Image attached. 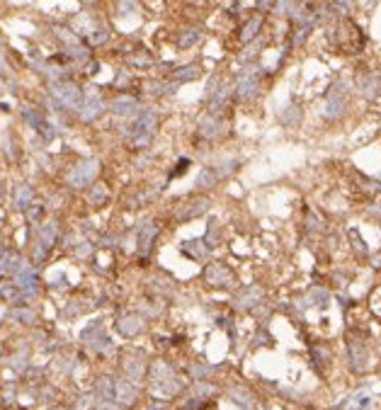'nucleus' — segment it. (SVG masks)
Here are the masks:
<instances>
[{
    "instance_id": "412c9836",
    "label": "nucleus",
    "mask_w": 381,
    "mask_h": 410,
    "mask_svg": "<svg viewBox=\"0 0 381 410\" xmlns=\"http://www.w3.org/2000/svg\"><path fill=\"white\" fill-rule=\"evenodd\" d=\"M85 202L90 209H105V206H109L112 202V190L105 185V182H92L87 190H85Z\"/></svg>"
},
{
    "instance_id": "9d476101",
    "label": "nucleus",
    "mask_w": 381,
    "mask_h": 410,
    "mask_svg": "<svg viewBox=\"0 0 381 410\" xmlns=\"http://www.w3.org/2000/svg\"><path fill=\"white\" fill-rule=\"evenodd\" d=\"M226 131H228V124H226L221 112H207V114L199 119V124H197V136H199L202 141H207V143L221 141V138L226 136Z\"/></svg>"
},
{
    "instance_id": "a19ab883",
    "label": "nucleus",
    "mask_w": 381,
    "mask_h": 410,
    "mask_svg": "<svg viewBox=\"0 0 381 410\" xmlns=\"http://www.w3.org/2000/svg\"><path fill=\"white\" fill-rule=\"evenodd\" d=\"M134 12H138V2H136V0H122V2H119V15L129 17V15H134Z\"/></svg>"
},
{
    "instance_id": "473e14b6",
    "label": "nucleus",
    "mask_w": 381,
    "mask_h": 410,
    "mask_svg": "<svg viewBox=\"0 0 381 410\" xmlns=\"http://www.w3.org/2000/svg\"><path fill=\"white\" fill-rule=\"evenodd\" d=\"M202 29L199 27H187V29H182L180 34H177V39H175V44H177V49H192V46H197L199 41H202Z\"/></svg>"
},
{
    "instance_id": "f03ea898",
    "label": "nucleus",
    "mask_w": 381,
    "mask_h": 410,
    "mask_svg": "<svg viewBox=\"0 0 381 410\" xmlns=\"http://www.w3.org/2000/svg\"><path fill=\"white\" fill-rule=\"evenodd\" d=\"M158 129H161V117L153 107H141V112L134 117V124L127 126L124 131V138L129 141L131 151H148L151 143L156 141L158 136Z\"/></svg>"
},
{
    "instance_id": "423d86ee",
    "label": "nucleus",
    "mask_w": 381,
    "mask_h": 410,
    "mask_svg": "<svg viewBox=\"0 0 381 410\" xmlns=\"http://www.w3.org/2000/svg\"><path fill=\"white\" fill-rule=\"evenodd\" d=\"M202 282L209 289L231 291V289L238 287V274H236V270L228 262H223V260H209L202 267Z\"/></svg>"
},
{
    "instance_id": "6ab92c4d",
    "label": "nucleus",
    "mask_w": 381,
    "mask_h": 410,
    "mask_svg": "<svg viewBox=\"0 0 381 410\" xmlns=\"http://www.w3.org/2000/svg\"><path fill=\"white\" fill-rule=\"evenodd\" d=\"M10 199H12V209H15V211L25 214L29 206L37 202V192H34V187H32L29 182H17V185L12 187Z\"/></svg>"
},
{
    "instance_id": "f704fd0d",
    "label": "nucleus",
    "mask_w": 381,
    "mask_h": 410,
    "mask_svg": "<svg viewBox=\"0 0 381 410\" xmlns=\"http://www.w3.org/2000/svg\"><path fill=\"white\" fill-rule=\"evenodd\" d=\"M306 296H308L311 306H318V308H326L330 303V291H326L323 287H311L306 291Z\"/></svg>"
},
{
    "instance_id": "2f4dec72",
    "label": "nucleus",
    "mask_w": 381,
    "mask_h": 410,
    "mask_svg": "<svg viewBox=\"0 0 381 410\" xmlns=\"http://www.w3.org/2000/svg\"><path fill=\"white\" fill-rule=\"evenodd\" d=\"M347 241H350L352 252H354L359 260H369V257H372V250L364 243V238H362V233H359L357 228H347Z\"/></svg>"
},
{
    "instance_id": "a878e982",
    "label": "nucleus",
    "mask_w": 381,
    "mask_h": 410,
    "mask_svg": "<svg viewBox=\"0 0 381 410\" xmlns=\"http://www.w3.org/2000/svg\"><path fill=\"white\" fill-rule=\"evenodd\" d=\"M202 78V63H185V66H177V68H172V73H170V81L175 82V85H182V82H194Z\"/></svg>"
},
{
    "instance_id": "cd10ccee",
    "label": "nucleus",
    "mask_w": 381,
    "mask_h": 410,
    "mask_svg": "<svg viewBox=\"0 0 381 410\" xmlns=\"http://www.w3.org/2000/svg\"><path fill=\"white\" fill-rule=\"evenodd\" d=\"M330 362H333V350L328 347V345H311V367L318 371V374H323L326 367H330Z\"/></svg>"
},
{
    "instance_id": "9b49d317",
    "label": "nucleus",
    "mask_w": 381,
    "mask_h": 410,
    "mask_svg": "<svg viewBox=\"0 0 381 410\" xmlns=\"http://www.w3.org/2000/svg\"><path fill=\"white\" fill-rule=\"evenodd\" d=\"M51 95L63 109H81L83 105V90L73 81H56L51 85Z\"/></svg>"
},
{
    "instance_id": "6e6552de",
    "label": "nucleus",
    "mask_w": 381,
    "mask_h": 410,
    "mask_svg": "<svg viewBox=\"0 0 381 410\" xmlns=\"http://www.w3.org/2000/svg\"><path fill=\"white\" fill-rule=\"evenodd\" d=\"M260 76H262L260 66L245 63V68L236 73L233 100H238V102H253V100H257V95H260Z\"/></svg>"
},
{
    "instance_id": "4be33fe9",
    "label": "nucleus",
    "mask_w": 381,
    "mask_h": 410,
    "mask_svg": "<svg viewBox=\"0 0 381 410\" xmlns=\"http://www.w3.org/2000/svg\"><path fill=\"white\" fill-rule=\"evenodd\" d=\"M25 262H27V260L22 257V252L7 247V250L0 255V279H5V277H15V274L25 267Z\"/></svg>"
},
{
    "instance_id": "4468645a",
    "label": "nucleus",
    "mask_w": 381,
    "mask_h": 410,
    "mask_svg": "<svg viewBox=\"0 0 381 410\" xmlns=\"http://www.w3.org/2000/svg\"><path fill=\"white\" fill-rule=\"evenodd\" d=\"M262 296H265V291L257 287V284H245V287H241L236 291V296H233V308L236 311H255V308H260L262 306Z\"/></svg>"
},
{
    "instance_id": "dca6fc26",
    "label": "nucleus",
    "mask_w": 381,
    "mask_h": 410,
    "mask_svg": "<svg viewBox=\"0 0 381 410\" xmlns=\"http://www.w3.org/2000/svg\"><path fill=\"white\" fill-rule=\"evenodd\" d=\"M138 398H141V388L136 383H131L124 376L114 379V403H119L122 408H134Z\"/></svg>"
},
{
    "instance_id": "603ef678",
    "label": "nucleus",
    "mask_w": 381,
    "mask_h": 410,
    "mask_svg": "<svg viewBox=\"0 0 381 410\" xmlns=\"http://www.w3.org/2000/svg\"><path fill=\"white\" fill-rule=\"evenodd\" d=\"M83 2H87V5H90V2H95V0H83Z\"/></svg>"
},
{
    "instance_id": "8fccbe9b",
    "label": "nucleus",
    "mask_w": 381,
    "mask_h": 410,
    "mask_svg": "<svg viewBox=\"0 0 381 410\" xmlns=\"http://www.w3.org/2000/svg\"><path fill=\"white\" fill-rule=\"evenodd\" d=\"M61 287H66V277H63V274H58L56 282H54V289H61Z\"/></svg>"
},
{
    "instance_id": "f8f14e48",
    "label": "nucleus",
    "mask_w": 381,
    "mask_h": 410,
    "mask_svg": "<svg viewBox=\"0 0 381 410\" xmlns=\"http://www.w3.org/2000/svg\"><path fill=\"white\" fill-rule=\"evenodd\" d=\"M146 328H148V316L141 311H122L114 321V330L122 337H138Z\"/></svg>"
},
{
    "instance_id": "aec40b11",
    "label": "nucleus",
    "mask_w": 381,
    "mask_h": 410,
    "mask_svg": "<svg viewBox=\"0 0 381 410\" xmlns=\"http://www.w3.org/2000/svg\"><path fill=\"white\" fill-rule=\"evenodd\" d=\"M226 393H228V401H231L233 406H238L241 410H257V396H255L248 386L233 383V386H228Z\"/></svg>"
},
{
    "instance_id": "1a4fd4ad",
    "label": "nucleus",
    "mask_w": 381,
    "mask_h": 410,
    "mask_svg": "<svg viewBox=\"0 0 381 410\" xmlns=\"http://www.w3.org/2000/svg\"><path fill=\"white\" fill-rule=\"evenodd\" d=\"M347 359H350V369L354 374H364L369 369V345L357 332L347 335Z\"/></svg>"
},
{
    "instance_id": "c756f323",
    "label": "nucleus",
    "mask_w": 381,
    "mask_h": 410,
    "mask_svg": "<svg viewBox=\"0 0 381 410\" xmlns=\"http://www.w3.org/2000/svg\"><path fill=\"white\" fill-rule=\"evenodd\" d=\"M241 165H243V163H241L238 158H233V156H226V158H218V161H216L212 167H214V172L218 175V180H221V182H226L228 177H233V175L241 170Z\"/></svg>"
},
{
    "instance_id": "c9c22d12",
    "label": "nucleus",
    "mask_w": 381,
    "mask_h": 410,
    "mask_svg": "<svg viewBox=\"0 0 381 410\" xmlns=\"http://www.w3.org/2000/svg\"><path fill=\"white\" fill-rule=\"evenodd\" d=\"M25 219H27V226H39L44 219H46V204L34 202V204L25 211Z\"/></svg>"
},
{
    "instance_id": "ddd939ff",
    "label": "nucleus",
    "mask_w": 381,
    "mask_h": 410,
    "mask_svg": "<svg viewBox=\"0 0 381 410\" xmlns=\"http://www.w3.org/2000/svg\"><path fill=\"white\" fill-rule=\"evenodd\" d=\"M146 374H148V362L141 352H129L122 359V376L129 379L131 383L141 386V381H146Z\"/></svg>"
},
{
    "instance_id": "2eb2a0df",
    "label": "nucleus",
    "mask_w": 381,
    "mask_h": 410,
    "mask_svg": "<svg viewBox=\"0 0 381 410\" xmlns=\"http://www.w3.org/2000/svg\"><path fill=\"white\" fill-rule=\"evenodd\" d=\"M107 109L117 117V119H134L138 112H141V102L134 97V95H117L114 100L107 102Z\"/></svg>"
},
{
    "instance_id": "58836bf2",
    "label": "nucleus",
    "mask_w": 381,
    "mask_h": 410,
    "mask_svg": "<svg viewBox=\"0 0 381 410\" xmlns=\"http://www.w3.org/2000/svg\"><path fill=\"white\" fill-rule=\"evenodd\" d=\"M282 124L284 126H299L301 124V109H299L297 105H292V107H287V112H282Z\"/></svg>"
},
{
    "instance_id": "a211bd4d",
    "label": "nucleus",
    "mask_w": 381,
    "mask_h": 410,
    "mask_svg": "<svg viewBox=\"0 0 381 410\" xmlns=\"http://www.w3.org/2000/svg\"><path fill=\"white\" fill-rule=\"evenodd\" d=\"M357 92L362 100L374 102L381 95V71H364L357 78Z\"/></svg>"
},
{
    "instance_id": "f3484780",
    "label": "nucleus",
    "mask_w": 381,
    "mask_h": 410,
    "mask_svg": "<svg viewBox=\"0 0 381 410\" xmlns=\"http://www.w3.org/2000/svg\"><path fill=\"white\" fill-rule=\"evenodd\" d=\"M180 255L182 257H187L190 262H209V257H212L214 250H209V246L204 243V238H187V241H182L180 246Z\"/></svg>"
},
{
    "instance_id": "393cba45",
    "label": "nucleus",
    "mask_w": 381,
    "mask_h": 410,
    "mask_svg": "<svg viewBox=\"0 0 381 410\" xmlns=\"http://www.w3.org/2000/svg\"><path fill=\"white\" fill-rule=\"evenodd\" d=\"M262 25H265V15H253V17H248L245 22H243V27L238 29V41L241 44H250L260 37V32H262Z\"/></svg>"
},
{
    "instance_id": "bb28decb",
    "label": "nucleus",
    "mask_w": 381,
    "mask_h": 410,
    "mask_svg": "<svg viewBox=\"0 0 381 410\" xmlns=\"http://www.w3.org/2000/svg\"><path fill=\"white\" fill-rule=\"evenodd\" d=\"M303 228H306V233H311V236H321V233L328 231V221H326L316 209L306 206V209H303Z\"/></svg>"
},
{
    "instance_id": "5701e85b",
    "label": "nucleus",
    "mask_w": 381,
    "mask_h": 410,
    "mask_svg": "<svg viewBox=\"0 0 381 410\" xmlns=\"http://www.w3.org/2000/svg\"><path fill=\"white\" fill-rule=\"evenodd\" d=\"M105 109H107V102L102 100V95H97V92L83 95V105H81V119L83 122H95Z\"/></svg>"
},
{
    "instance_id": "ea45409f",
    "label": "nucleus",
    "mask_w": 381,
    "mask_h": 410,
    "mask_svg": "<svg viewBox=\"0 0 381 410\" xmlns=\"http://www.w3.org/2000/svg\"><path fill=\"white\" fill-rule=\"evenodd\" d=\"M330 10H333L335 15H340V17H347V15L352 12V0H333Z\"/></svg>"
},
{
    "instance_id": "39448f33",
    "label": "nucleus",
    "mask_w": 381,
    "mask_h": 410,
    "mask_svg": "<svg viewBox=\"0 0 381 410\" xmlns=\"http://www.w3.org/2000/svg\"><path fill=\"white\" fill-rule=\"evenodd\" d=\"M100 172H102V163L97 158H83V161H78L76 165L68 167L66 187L73 190V192H85L92 182H97Z\"/></svg>"
},
{
    "instance_id": "09e8293b",
    "label": "nucleus",
    "mask_w": 381,
    "mask_h": 410,
    "mask_svg": "<svg viewBox=\"0 0 381 410\" xmlns=\"http://www.w3.org/2000/svg\"><path fill=\"white\" fill-rule=\"evenodd\" d=\"M369 403H372V398H369V396H362V398H359V403H357V410H364Z\"/></svg>"
},
{
    "instance_id": "3c124183",
    "label": "nucleus",
    "mask_w": 381,
    "mask_h": 410,
    "mask_svg": "<svg viewBox=\"0 0 381 410\" xmlns=\"http://www.w3.org/2000/svg\"><path fill=\"white\" fill-rule=\"evenodd\" d=\"M5 250H7V246H5V241H2V236H0V255H2Z\"/></svg>"
},
{
    "instance_id": "20e7f679",
    "label": "nucleus",
    "mask_w": 381,
    "mask_h": 410,
    "mask_svg": "<svg viewBox=\"0 0 381 410\" xmlns=\"http://www.w3.org/2000/svg\"><path fill=\"white\" fill-rule=\"evenodd\" d=\"M352 81L350 78H338L328 87L326 92V107H323V117L328 122H338L347 114L350 109V95H352Z\"/></svg>"
},
{
    "instance_id": "de8ad7c7",
    "label": "nucleus",
    "mask_w": 381,
    "mask_h": 410,
    "mask_svg": "<svg viewBox=\"0 0 381 410\" xmlns=\"http://www.w3.org/2000/svg\"><path fill=\"white\" fill-rule=\"evenodd\" d=\"M5 199H7V187H5V182L0 180V206L5 204Z\"/></svg>"
},
{
    "instance_id": "c85d7f7f",
    "label": "nucleus",
    "mask_w": 381,
    "mask_h": 410,
    "mask_svg": "<svg viewBox=\"0 0 381 410\" xmlns=\"http://www.w3.org/2000/svg\"><path fill=\"white\" fill-rule=\"evenodd\" d=\"M221 185V180H218V175L214 172L212 165H204V167H199V172H197V177H194V187H197V192H212Z\"/></svg>"
},
{
    "instance_id": "49530a36",
    "label": "nucleus",
    "mask_w": 381,
    "mask_h": 410,
    "mask_svg": "<svg viewBox=\"0 0 381 410\" xmlns=\"http://www.w3.org/2000/svg\"><path fill=\"white\" fill-rule=\"evenodd\" d=\"M97 410H124L119 403L114 401H97Z\"/></svg>"
},
{
    "instance_id": "b1692460",
    "label": "nucleus",
    "mask_w": 381,
    "mask_h": 410,
    "mask_svg": "<svg viewBox=\"0 0 381 410\" xmlns=\"http://www.w3.org/2000/svg\"><path fill=\"white\" fill-rule=\"evenodd\" d=\"M148 291L153 294V299H168L170 294L175 291V282L170 279V274L165 272H156V274H151L148 277Z\"/></svg>"
},
{
    "instance_id": "7ed1b4c3",
    "label": "nucleus",
    "mask_w": 381,
    "mask_h": 410,
    "mask_svg": "<svg viewBox=\"0 0 381 410\" xmlns=\"http://www.w3.org/2000/svg\"><path fill=\"white\" fill-rule=\"evenodd\" d=\"M134 247H136V260L141 267H148L156 246L163 236V223L156 219V216H143L136 226H134Z\"/></svg>"
},
{
    "instance_id": "0eeeda50",
    "label": "nucleus",
    "mask_w": 381,
    "mask_h": 410,
    "mask_svg": "<svg viewBox=\"0 0 381 410\" xmlns=\"http://www.w3.org/2000/svg\"><path fill=\"white\" fill-rule=\"evenodd\" d=\"M212 206H214L212 194H207V192H197V194L187 197L182 204L175 209V214H172V223H177V226H180V223H192V221L207 216V214L212 211Z\"/></svg>"
},
{
    "instance_id": "72a5a7b5",
    "label": "nucleus",
    "mask_w": 381,
    "mask_h": 410,
    "mask_svg": "<svg viewBox=\"0 0 381 410\" xmlns=\"http://www.w3.org/2000/svg\"><path fill=\"white\" fill-rule=\"evenodd\" d=\"M214 371H216V367L207 364V362H192L187 374H190L192 381H209V376H212Z\"/></svg>"
},
{
    "instance_id": "79ce46f5",
    "label": "nucleus",
    "mask_w": 381,
    "mask_h": 410,
    "mask_svg": "<svg viewBox=\"0 0 381 410\" xmlns=\"http://www.w3.org/2000/svg\"><path fill=\"white\" fill-rule=\"evenodd\" d=\"M255 345H260V347H270V345H272V335H267L265 330H260V332L255 335Z\"/></svg>"
},
{
    "instance_id": "a18cd8bd",
    "label": "nucleus",
    "mask_w": 381,
    "mask_h": 410,
    "mask_svg": "<svg viewBox=\"0 0 381 410\" xmlns=\"http://www.w3.org/2000/svg\"><path fill=\"white\" fill-rule=\"evenodd\" d=\"M367 216H372V219H379L381 221V202H372V204L367 206Z\"/></svg>"
},
{
    "instance_id": "7c9ffc66",
    "label": "nucleus",
    "mask_w": 381,
    "mask_h": 410,
    "mask_svg": "<svg viewBox=\"0 0 381 410\" xmlns=\"http://www.w3.org/2000/svg\"><path fill=\"white\" fill-rule=\"evenodd\" d=\"M204 243L209 246V250H216V247L223 243V226H221V221L216 219V216H212L209 219V223H207V231H204Z\"/></svg>"
},
{
    "instance_id": "37998d69",
    "label": "nucleus",
    "mask_w": 381,
    "mask_h": 410,
    "mask_svg": "<svg viewBox=\"0 0 381 410\" xmlns=\"http://www.w3.org/2000/svg\"><path fill=\"white\" fill-rule=\"evenodd\" d=\"M272 5H274V0H255V7H257V12H260V15L272 12Z\"/></svg>"
},
{
    "instance_id": "e433bc0d",
    "label": "nucleus",
    "mask_w": 381,
    "mask_h": 410,
    "mask_svg": "<svg viewBox=\"0 0 381 410\" xmlns=\"http://www.w3.org/2000/svg\"><path fill=\"white\" fill-rule=\"evenodd\" d=\"M190 167H192V158H187V156L177 158V161H175V165H172V170L168 172V182L177 180V177H185V175L190 172Z\"/></svg>"
},
{
    "instance_id": "4c0bfd02",
    "label": "nucleus",
    "mask_w": 381,
    "mask_h": 410,
    "mask_svg": "<svg viewBox=\"0 0 381 410\" xmlns=\"http://www.w3.org/2000/svg\"><path fill=\"white\" fill-rule=\"evenodd\" d=\"M10 318H15V321H20V323H27V326H32L34 321H37V313L32 311V308H15V311H10Z\"/></svg>"
},
{
    "instance_id": "c03bdc74",
    "label": "nucleus",
    "mask_w": 381,
    "mask_h": 410,
    "mask_svg": "<svg viewBox=\"0 0 381 410\" xmlns=\"http://www.w3.org/2000/svg\"><path fill=\"white\" fill-rule=\"evenodd\" d=\"M148 410H170V401L168 398H153L151 403H148Z\"/></svg>"
},
{
    "instance_id": "f257e3e1",
    "label": "nucleus",
    "mask_w": 381,
    "mask_h": 410,
    "mask_svg": "<svg viewBox=\"0 0 381 410\" xmlns=\"http://www.w3.org/2000/svg\"><path fill=\"white\" fill-rule=\"evenodd\" d=\"M146 381H148V388L161 396V398H172V396H180L185 388H187V381L177 374V369L165 362V359H158V362H151L148 364V374H146Z\"/></svg>"
}]
</instances>
